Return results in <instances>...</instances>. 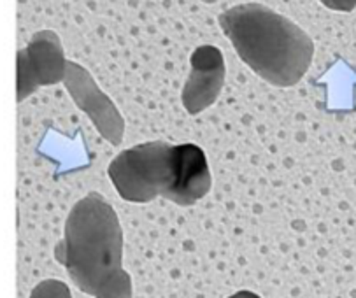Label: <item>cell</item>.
<instances>
[{"mask_svg":"<svg viewBox=\"0 0 356 298\" xmlns=\"http://www.w3.org/2000/svg\"><path fill=\"white\" fill-rule=\"evenodd\" d=\"M74 286L93 298H132L123 270V232L114 207L92 192L70 209L63 239L53 249Z\"/></svg>","mask_w":356,"mask_h":298,"instance_id":"obj_1","label":"cell"},{"mask_svg":"<svg viewBox=\"0 0 356 298\" xmlns=\"http://www.w3.org/2000/svg\"><path fill=\"white\" fill-rule=\"evenodd\" d=\"M30 298H72L69 286L58 279H46L37 284Z\"/></svg>","mask_w":356,"mask_h":298,"instance_id":"obj_8","label":"cell"},{"mask_svg":"<svg viewBox=\"0 0 356 298\" xmlns=\"http://www.w3.org/2000/svg\"><path fill=\"white\" fill-rule=\"evenodd\" d=\"M228 298H261V297H258V295L253 293V291L244 290V291H237V293H234L232 297H228Z\"/></svg>","mask_w":356,"mask_h":298,"instance_id":"obj_10","label":"cell"},{"mask_svg":"<svg viewBox=\"0 0 356 298\" xmlns=\"http://www.w3.org/2000/svg\"><path fill=\"white\" fill-rule=\"evenodd\" d=\"M239 58L272 86H295L311 67L312 39L297 23L257 2L239 4L218 16Z\"/></svg>","mask_w":356,"mask_h":298,"instance_id":"obj_2","label":"cell"},{"mask_svg":"<svg viewBox=\"0 0 356 298\" xmlns=\"http://www.w3.org/2000/svg\"><path fill=\"white\" fill-rule=\"evenodd\" d=\"M67 92L70 93L76 106L88 115L100 135L109 140L113 146H120L125 132L120 110L116 109L113 100L99 88L92 74L83 65L76 62H67V74L63 79Z\"/></svg>","mask_w":356,"mask_h":298,"instance_id":"obj_5","label":"cell"},{"mask_svg":"<svg viewBox=\"0 0 356 298\" xmlns=\"http://www.w3.org/2000/svg\"><path fill=\"white\" fill-rule=\"evenodd\" d=\"M107 174L118 195L127 202L146 204L156 197L165 199L176 177L174 146L153 140L130 147L109 163Z\"/></svg>","mask_w":356,"mask_h":298,"instance_id":"obj_3","label":"cell"},{"mask_svg":"<svg viewBox=\"0 0 356 298\" xmlns=\"http://www.w3.org/2000/svg\"><path fill=\"white\" fill-rule=\"evenodd\" d=\"M67 62L58 33L53 30L33 33L26 48L18 51V102L41 86L63 81Z\"/></svg>","mask_w":356,"mask_h":298,"instance_id":"obj_4","label":"cell"},{"mask_svg":"<svg viewBox=\"0 0 356 298\" xmlns=\"http://www.w3.org/2000/svg\"><path fill=\"white\" fill-rule=\"evenodd\" d=\"M325 8L337 13H349L356 8V0H320Z\"/></svg>","mask_w":356,"mask_h":298,"instance_id":"obj_9","label":"cell"},{"mask_svg":"<svg viewBox=\"0 0 356 298\" xmlns=\"http://www.w3.org/2000/svg\"><path fill=\"white\" fill-rule=\"evenodd\" d=\"M202 2H206V4H214L216 0H202Z\"/></svg>","mask_w":356,"mask_h":298,"instance_id":"obj_11","label":"cell"},{"mask_svg":"<svg viewBox=\"0 0 356 298\" xmlns=\"http://www.w3.org/2000/svg\"><path fill=\"white\" fill-rule=\"evenodd\" d=\"M190 76L186 79L181 100L188 115H200L220 97L225 83V58L216 46L204 44L191 53Z\"/></svg>","mask_w":356,"mask_h":298,"instance_id":"obj_6","label":"cell"},{"mask_svg":"<svg viewBox=\"0 0 356 298\" xmlns=\"http://www.w3.org/2000/svg\"><path fill=\"white\" fill-rule=\"evenodd\" d=\"M174 177L172 190L165 197L181 207L193 206L209 193L213 186L209 163L204 149L197 144H179L174 146Z\"/></svg>","mask_w":356,"mask_h":298,"instance_id":"obj_7","label":"cell"}]
</instances>
